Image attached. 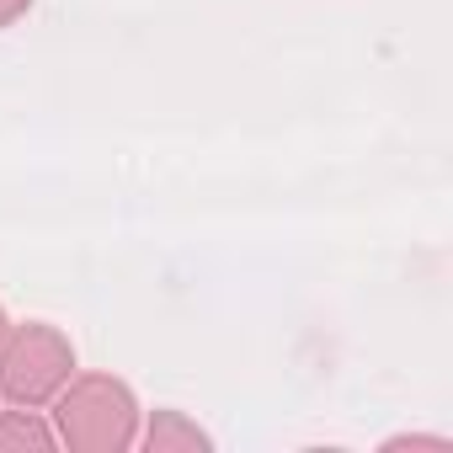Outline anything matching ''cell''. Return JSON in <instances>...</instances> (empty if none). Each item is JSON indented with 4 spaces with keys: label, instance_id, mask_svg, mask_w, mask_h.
Wrapping results in <instances>:
<instances>
[{
    "label": "cell",
    "instance_id": "obj_1",
    "mask_svg": "<svg viewBox=\"0 0 453 453\" xmlns=\"http://www.w3.org/2000/svg\"><path fill=\"white\" fill-rule=\"evenodd\" d=\"M65 373H70V347L43 326L17 336L6 363H0V384H6V395H17V400H43Z\"/></svg>",
    "mask_w": 453,
    "mask_h": 453
},
{
    "label": "cell",
    "instance_id": "obj_2",
    "mask_svg": "<svg viewBox=\"0 0 453 453\" xmlns=\"http://www.w3.org/2000/svg\"><path fill=\"white\" fill-rule=\"evenodd\" d=\"M128 421H134V405L118 384H86L75 389V400H65V437L86 448H123Z\"/></svg>",
    "mask_w": 453,
    "mask_h": 453
},
{
    "label": "cell",
    "instance_id": "obj_3",
    "mask_svg": "<svg viewBox=\"0 0 453 453\" xmlns=\"http://www.w3.org/2000/svg\"><path fill=\"white\" fill-rule=\"evenodd\" d=\"M165 442H187V448H203L208 437H203L197 426H187V421H176V416L165 411V416L150 426V448H165Z\"/></svg>",
    "mask_w": 453,
    "mask_h": 453
},
{
    "label": "cell",
    "instance_id": "obj_4",
    "mask_svg": "<svg viewBox=\"0 0 453 453\" xmlns=\"http://www.w3.org/2000/svg\"><path fill=\"white\" fill-rule=\"evenodd\" d=\"M0 442H33V448H49V432L33 426V421H22V416H12V421H0Z\"/></svg>",
    "mask_w": 453,
    "mask_h": 453
},
{
    "label": "cell",
    "instance_id": "obj_5",
    "mask_svg": "<svg viewBox=\"0 0 453 453\" xmlns=\"http://www.w3.org/2000/svg\"><path fill=\"white\" fill-rule=\"evenodd\" d=\"M22 6H27V0H0V22H12V17H17Z\"/></svg>",
    "mask_w": 453,
    "mask_h": 453
}]
</instances>
